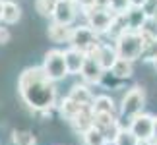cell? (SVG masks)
Here are the masks:
<instances>
[{"instance_id":"cell-36","label":"cell","mask_w":157,"mask_h":145,"mask_svg":"<svg viewBox=\"0 0 157 145\" xmlns=\"http://www.w3.org/2000/svg\"><path fill=\"white\" fill-rule=\"evenodd\" d=\"M14 2H17V0H14Z\"/></svg>"},{"instance_id":"cell-22","label":"cell","mask_w":157,"mask_h":145,"mask_svg":"<svg viewBox=\"0 0 157 145\" xmlns=\"http://www.w3.org/2000/svg\"><path fill=\"white\" fill-rule=\"evenodd\" d=\"M56 4H58V0H35L33 8L41 17H52Z\"/></svg>"},{"instance_id":"cell-2","label":"cell","mask_w":157,"mask_h":145,"mask_svg":"<svg viewBox=\"0 0 157 145\" xmlns=\"http://www.w3.org/2000/svg\"><path fill=\"white\" fill-rule=\"evenodd\" d=\"M146 87L142 83L138 85H132L128 91L122 95L118 105V122L122 128H128V124L134 120L138 114L144 112V106H146Z\"/></svg>"},{"instance_id":"cell-13","label":"cell","mask_w":157,"mask_h":145,"mask_svg":"<svg viewBox=\"0 0 157 145\" xmlns=\"http://www.w3.org/2000/svg\"><path fill=\"white\" fill-rule=\"evenodd\" d=\"M64 60H66V68H68V74L72 76H80V72L83 68V64H86V52H82V50H78V48H72L68 46L64 50Z\"/></svg>"},{"instance_id":"cell-18","label":"cell","mask_w":157,"mask_h":145,"mask_svg":"<svg viewBox=\"0 0 157 145\" xmlns=\"http://www.w3.org/2000/svg\"><path fill=\"white\" fill-rule=\"evenodd\" d=\"M56 106H58V112H60V116H62L64 120H68V122H70V120L76 116L78 112L82 110V108H83V106H80V105H78V102H74V101H72L68 95H66L64 99H60V102H58Z\"/></svg>"},{"instance_id":"cell-33","label":"cell","mask_w":157,"mask_h":145,"mask_svg":"<svg viewBox=\"0 0 157 145\" xmlns=\"http://www.w3.org/2000/svg\"><path fill=\"white\" fill-rule=\"evenodd\" d=\"M2 10H4V0H0V20H2Z\"/></svg>"},{"instance_id":"cell-30","label":"cell","mask_w":157,"mask_h":145,"mask_svg":"<svg viewBox=\"0 0 157 145\" xmlns=\"http://www.w3.org/2000/svg\"><path fill=\"white\" fill-rule=\"evenodd\" d=\"M146 2H147V0H130V6H132V8H144Z\"/></svg>"},{"instance_id":"cell-16","label":"cell","mask_w":157,"mask_h":145,"mask_svg":"<svg viewBox=\"0 0 157 145\" xmlns=\"http://www.w3.org/2000/svg\"><path fill=\"white\" fill-rule=\"evenodd\" d=\"M111 76L114 77L117 81H126L134 76V62L130 60H124V58H118L114 66L111 68Z\"/></svg>"},{"instance_id":"cell-25","label":"cell","mask_w":157,"mask_h":145,"mask_svg":"<svg viewBox=\"0 0 157 145\" xmlns=\"http://www.w3.org/2000/svg\"><path fill=\"white\" fill-rule=\"evenodd\" d=\"M109 10H111L114 16H126L132 10V6H130V0H111Z\"/></svg>"},{"instance_id":"cell-32","label":"cell","mask_w":157,"mask_h":145,"mask_svg":"<svg viewBox=\"0 0 157 145\" xmlns=\"http://www.w3.org/2000/svg\"><path fill=\"white\" fill-rule=\"evenodd\" d=\"M138 145H155L153 141H138Z\"/></svg>"},{"instance_id":"cell-31","label":"cell","mask_w":157,"mask_h":145,"mask_svg":"<svg viewBox=\"0 0 157 145\" xmlns=\"http://www.w3.org/2000/svg\"><path fill=\"white\" fill-rule=\"evenodd\" d=\"M151 141L157 145V116H155V120H153V137H151Z\"/></svg>"},{"instance_id":"cell-10","label":"cell","mask_w":157,"mask_h":145,"mask_svg":"<svg viewBox=\"0 0 157 145\" xmlns=\"http://www.w3.org/2000/svg\"><path fill=\"white\" fill-rule=\"evenodd\" d=\"M93 120H95V112H93V108H91V106H83L82 110L78 112L68 124L72 126V130H74L76 134L83 136L89 128H93Z\"/></svg>"},{"instance_id":"cell-5","label":"cell","mask_w":157,"mask_h":145,"mask_svg":"<svg viewBox=\"0 0 157 145\" xmlns=\"http://www.w3.org/2000/svg\"><path fill=\"white\" fill-rule=\"evenodd\" d=\"M101 43H103L101 37L97 33H93L87 25H78V27H74V31H72V37H70L68 45L72 48H78V50L86 52V56H93Z\"/></svg>"},{"instance_id":"cell-7","label":"cell","mask_w":157,"mask_h":145,"mask_svg":"<svg viewBox=\"0 0 157 145\" xmlns=\"http://www.w3.org/2000/svg\"><path fill=\"white\" fill-rule=\"evenodd\" d=\"M153 120H155V116H151V114H147V112H142L128 124V130L138 137V141H151Z\"/></svg>"},{"instance_id":"cell-26","label":"cell","mask_w":157,"mask_h":145,"mask_svg":"<svg viewBox=\"0 0 157 145\" xmlns=\"http://www.w3.org/2000/svg\"><path fill=\"white\" fill-rule=\"evenodd\" d=\"M140 33L147 39H157V17H147Z\"/></svg>"},{"instance_id":"cell-20","label":"cell","mask_w":157,"mask_h":145,"mask_svg":"<svg viewBox=\"0 0 157 145\" xmlns=\"http://www.w3.org/2000/svg\"><path fill=\"white\" fill-rule=\"evenodd\" d=\"M147 16L144 14L142 8H132L128 14H126V21H128V29H132V31H142L144 23H146Z\"/></svg>"},{"instance_id":"cell-8","label":"cell","mask_w":157,"mask_h":145,"mask_svg":"<svg viewBox=\"0 0 157 145\" xmlns=\"http://www.w3.org/2000/svg\"><path fill=\"white\" fill-rule=\"evenodd\" d=\"M78 12H80V6L78 2H68V0H58L56 8H54V14L51 20L56 23H62V25H72L78 17Z\"/></svg>"},{"instance_id":"cell-11","label":"cell","mask_w":157,"mask_h":145,"mask_svg":"<svg viewBox=\"0 0 157 145\" xmlns=\"http://www.w3.org/2000/svg\"><path fill=\"white\" fill-rule=\"evenodd\" d=\"M105 74L107 72L101 68V64L97 62L95 58H87L86 60V64H83V68H82V72H80V77L86 83H101L103 81V77H105Z\"/></svg>"},{"instance_id":"cell-34","label":"cell","mask_w":157,"mask_h":145,"mask_svg":"<svg viewBox=\"0 0 157 145\" xmlns=\"http://www.w3.org/2000/svg\"><path fill=\"white\" fill-rule=\"evenodd\" d=\"M153 68H155V72H157V60H155V62H153Z\"/></svg>"},{"instance_id":"cell-19","label":"cell","mask_w":157,"mask_h":145,"mask_svg":"<svg viewBox=\"0 0 157 145\" xmlns=\"http://www.w3.org/2000/svg\"><path fill=\"white\" fill-rule=\"evenodd\" d=\"M12 145H37V137H35V134L31 130H12Z\"/></svg>"},{"instance_id":"cell-3","label":"cell","mask_w":157,"mask_h":145,"mask_svg":"<svg viewBox=\"0 0 157 145\" xmlns=\"http://www.w3.org/2000/svg\"><path fill=\"white\" fill-rule=\"evenodd\" d=\"M144 35L140 31H124L120 37L114 39V48H117V54L118 58H124V60H130V62H136V60L142 58V52H144Z\"/></svg>"},{"instance_id":"cell-9","label":"cell","mask_w":157,"mask_h":145,"mask_svg":"<svg viewBox=\"0 0 157 145\" xmlns=\"http://www.w3.org/2000/svg\"><path fill=\"white\" fill-rule=\"evenodd\" d=\"M87 58H95L105 72H111V68L114 66V62L118 60V54H117L114 45H111V43H101L93 56H87Z\"/></svg>"},{"instance_id":"cell-27","label":"cell","mask_w":157,"mask_h":145,"mask_svg":"<svg viewBox=\"0 0 157 145\" xmlns=\"http://www.w3.org/2000/svg\"><path fill=\"white\" fill-rule=\"evenodd\" d=\"M142 10L147 17H157V0H147Z\"/></svg>"},{"instance_id":"cell-21","label":"cell","mask_w":157,"mask_h":145,"mask_svg":"<svg viewBox=\"0 0 157 145\" xmlns=\"http://www.w3.org/2000/svg\"><path fill=\"white\" fill-rule=\"evenodd\" d=\"M82 139H83V145H107L109 141V137L101 132L99 128H89L86 134L82 136Z\"/></svg>"},{"instance_id":"cell-29","label":"cell","mask_w":157,"mask_h":145,"mask_svg":"<svg viewBox=\"0 0 157 145\" xmlns=\"http://www.w3.org/2000/svg\"><path fill=\"white\" fill-rule=\"evenodd\" d=\"M93 6H95V8H105V10H109V6H111V0H95Z\"/></svg>"},{"instance_id":"cell-12","label":"cell","mask_w":157,"mask_h":145,"mask_svg":"<svg viewBox=\"0 0 157 145\" xmlns=\"http://www.w3.org/2000/svg\"><path fill=\"white\" fill-rule=\"evenodd\" d=\"M72 31H74L72 25H62V23H56L52 20L49 21V25H47V37H49L51 43H56V45L70 43Z\"/></svg>"},{"instance_id":"cell-14","label":"cell","mask_w":157,"mask_h":145,"mask_svg":"<svg viewBox=\"0 0 157 145\" xmlns=\"http://www.w3.org/2000/svg\"><path fill=\"white\" fill-rule=\"evenodd\" d=\"M68 97L74 102H78L80 106H91L93 101H95L91 89H89L86 83H74V85L70 87V91H68Z\"/></svg>"},{"instance_id":"cell-4","label":"cell","mask_w":157,"mask_h":145,"mask_svg":"<svg viewBox=\"0 0 157 145\" xmlns=\"http://www.w3.org/2000/svg\"><path fill=\"white\" fill-rule=\"evenodd\" d=\"M41 68H43L45 76L49 77L51 81H54V83L62 81V80H66V77L70 76L68 74V68H66L64 50H60V48H51V50L45 52Z\"/></svg>"},{"instance_id":"cell-28","label":"cell","mask_w":157,"mask_h":145,"mask_svg":"<svg viewBox=\"0 0 157 145\" xmlns=\"http://www.w3.org/2000/svg\"><path fill=\"white\" fill-rule=\"evenodd\" d=\"M12 43V33L8 27H2L0 25V46H6Z\"/></svg>"},{"instance_id":"cell-15","label":"cell","mask_w":157,"mask_h":145,"mask_svg":"<svg viewBox=\"0 0 157 145\" xmlns=\"http://www.w3.org/2000/svg\"><path fill=\"white\" fill-rule=\"evenodd\" d=\"M2 23L6 25H16L21 21V6L14 0H4V10H2Z\"/></svg>"},{"instance_id":"cell-23","label":"cell","mask_w":157,"mask_h":145,"mask_svg":"<svg viewBox=\"0 0 157 145\" xmlns=\"http://www.w3.org/2000/svg\"><path fill=\"white\" fill-rule=\"evenodd\" d=\"M113 145H138V137L128 128H120L113 137Z\"/></svg>"},{"instance_id":"cell-6","label":"cell","mask_w":157,"mask_h":145,"mask_svg":"<svg viewBox=\"0 0 157 145\" xmlns=\"http://www.w3.org/2000/svg\"><path fill=\"white\" fill-rule=\"evenodd\" d=\"M83 17H86V25L91 29L93 33H97L99 37L101 35H109L113 23H114V16L111 10H105V8H89L83 12Z\"/></svg>"},{"instance_id":"cell-1","label":"cell","mask_w":157,"mask_h":145,"mask_svg":"<svg viewBox=\"0 0 157 145\" xmlns=\"http://www.w3.org/2000/svg\"><path fill=\"white\" fill-rule=\"evenodd\" d=\"M17 95L31 112L56 106V83L45 76L41 66H29L17 76Z\"/></svg>"},{"instance_id":"cell-17","label":"cell","mask_w":157,"mask_h":145,"mask_svg":"<svg viewBox=\"0 0 157 145\" xmlns=\"http://www.w3.org/2000/svg\"><path fill=\"white\" fill-rule=\"evenodd\" d=\"M91 108H93L95 114H117L118 116V108L114 105V99L109 97V95H97Z\"/></svg>"},{"instance_id":"cell-24","label":"cell","mask_w":157,"mask_h":145,"mask_svg":"<svg viewBox=\"0 0 157 145\" xmlns=\"http://www.w3.org/2000/svg\"><path fill=\"white\" fill-rule=\"evenodd\" d=\"M146 39L144 43V52H142V58L140 60H146V62H155L157 60V39Z\"/></svg>"},{"instance_id":"cell-35","label":"cell","mask_w":157,"mask_h":145,"mask_svg":"<svg viewBox=\"0 0 157 145\" xmlns=\"http://www.w3.org/2000/svg\"><path fill=\"white\" fill-rule=\"evenodd\" d=\"M68 2H78V0H68Z\"/></svg>"}]
</instances>
